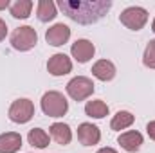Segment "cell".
Wrapping results in <instances>:
<instances>
[{
	"mask_svg": "<svg viewBox=\"0 0 155 153\" xmlns=\"http://www.w3.org/2000/svg\"><path fill=\"white\" fill-rule=\"evenodd\" d=\"M134 121H135V117L130 114V112L121 110V112H117V114L114 115V119H112V122H110V128H112V130H116V132H121V130H124V128L132 126V124H134Z\"/></svg>",
	"mask_w": 155,
	"mask_h": 153,
	"instance_id": "e0dca14e",
	"label": "cell"
},
{
	"mask_svg": "<svg viewBox=\"0 0 155 153\" xmlns=\"http://www.w3.org/2000/svg\"><path fill=\"white\" fill-rule=\"evenodd\" d=\"M31 9H33V2L31 0H16L15 4H11L9 11L15 18H20V20H25L29 15H31Z\"/></svg>",
	"mask_w": 155,
	"mask_h": 153,
	"instance_id": "ac0fdd59",
	"label": "cell"
},
{
	"mask_svg": "<svg viewBox=\"0 0 155 153\" xmlns=\"http://www.w3.org/2000/svg\"><path fill=\"white\" fill-rule=\"evenodd\" d=\"M143 63L148 69H155V40H150L146 49H144V56H143Z\"/></svg>",
	"mask_w": 155,
	"mask_h": 153,
	"instance_id": "ffe728a7",
	"label": "cell"
},
{
	"mask_svg": "<svg viewBox=\"0 0 155 153\" xmlns=\"http://www.w3.org/2000/svg\"><path fill=\"white\" fill-rule=\"evenodd\" d=\"M119 20L124 27H128L132 31H141L148 22V13H146V9H143L139 5H132V7H126L119 15Z\"/></svg>",
	"mask_w": 155,
	"mask_h": 153,
	"instance_id": "277c9868",
	"label": "cell"
},
{
	"mask_svg": "<svg viewBox=\"0 0 155 153\" xmlns=\"http://www.w3.org/2000/svg\"><path fill=\"white\" fill-rule=\"evenodd\" d=\"M36 16L40 22H51L56 18V5L51 0H40L36 7Z\"/></svg>",
	"mask_w": 155,
	"mask_h": 153,
	"instance_id": "9a60e30c",
	"label": "cell"
},
{
	"mask_svg": "<svg viewBox=\"0 0 155 153\" xmlns=\"http://www.w3.org/2000/svg\"><path fill=\"white\" fill-rule=\"evenodd\" d=\"M92 74L97 77L99 81H110V79H114V76H116V67L108 60H99V61L94 63Z\"/></svg>",
	"mask_w": 155,
	"mask_h": 153,
	"instance_id": "5bb4252c",
	"label": "cell"
},
{
	"mask_svg": "<svg viewBox=\"0 0 155 153\" xmlns=\"http://www.w3.org/2000/svg\"><path fill=\"white\" fill-rule=\"evenodd\" d=\"M36 43H38V34H36V31L31 25L18 27L11 34V45H13V49H16L20 52L31 50Z\"/></svg>",
	"mask_w": 155,
	"mask_h": 153,
	"instance_id": "3957f363",
	"label": "cell"
},
{
	"mask_svg": "<svg viewBox=\"0 0 155 153\" xmlns=\"http://www.w3.org/2000/svg\"><path fill=\"white\" fill-rule=\"evenodd\" d=\"M27 141L31 146H36V148H45L49 144V135L41 130V128H33L27 135Z\"/></svg>",
	"mask_w": 155,
	"mask_h": 153,
	"instance_id": "d6986e66",
	"label": "cell"
},
{
	"mask_svg": "<svg viewBox=\"0 0 155 153\" xmlns=\"http://www.w3.org/2000/svg\"><path fill=\"white\" fill-rule=\"evenodd\" d=\"M117 142L121 144L123 150H126V151H130V153H135L141 148V144H143V135H141L139 132H135V130L124 132V133L119 135Z\"/></svg>",
	"mask_w": 155,
	"mask_h": 153,
	"instance_id": "7c38bea8",
	"label": "cell"
},
{
	"mask_svg": "<svg viewBox=\"0 0 155 153\" xmlns=\"http://www.w3.org/2000/svg\"><path fill=\"white\" fill-rule=\"evenodd\" d=\"M47 70H49V74H52V76H65V74H69V72L72 70V61H71L69 56L58 52V54H54V56L49 58V61H47Z\"/></svg>",
	"mask_w": 155,
	"mask_h": 153,
	"instance_id": "52a82bcc",
	"label": "cell"
},
{
	"mask_svg": "<svg viewBox=\"0 0 155 153\" xmlns=\"http://www.w3.org/2000/svg\"><path fill=\"white\" fill-rule=\"evenodd\" d=\"M85 114L88 115V117H94V119H103L105 115H108V106H107V103H103L101 99L87 101V105H85Z\"/></svg>",
	"mask_w": 155,
	"mask_h": 153,
	"instance_id": "2e32d148",
	"label": "cell"
},
{
	"mask_svg": "<svg viewBox=\"0 0 155 153\" xmlns=\"http://www.w3.org/2000/svg\"><path fill=\"white\" fill-rule=\"evenodd\" d=\"M60 9L78 24L88 25L101 20L112 7L110 0H60Z\"/></svg>",
	"mask_w": 155,
	"mask_h": 153,
	"instance_id": "6da1fadb",
	"label": "cell"
},
{
	"mask_svg": "<svg viewBox=\"0 0 155 153\" xmlns=\"http://www.w3.org/2000/svg\"><path fill=\"white\" fill-rule=\"evenodd\" d=\"M5 34H7V25H5V22L0 18V41L5 38Z\"/></svg>",
	"mask_w": 155,
	"mask_h": 153,
	"instance_id": "7402d4cb",
	"label": "cell"
},
{
	"mask_svg": "<svg viewBox=\"0 0 155 153\" xmlns=\"http://www.w3.org/2000/svg\"><path fill=\"white\" fill-rule=\"evenodd\" d=\"M41 110L49 117H63L69 110V103L63 97V94L51 90V92H45L41 97Z\"/></svg>",
	"mask_w": 155,
	"mask_h": 153,
	"instance_id": "7a4b0ae2",
	"label": "cell"
},
{
	"mask_svg": "<svg viewBox=\"0 0 155 153\" xmlns=\"http://www.w3.org/2000/svg\"><path fill=\"white\" fill-rule=\"evenodd\" d=\"M97 153H117V151L114 150V148H101Z\"/></svg>",
	"mask_w": 155,
	"mask_h": 153,
	"instance_id": "603a6c76",
	"label": "cell"
},
{
	"mask_svg": "<svg viewBox=\"0 0 155 153\" xmlns=\"http://www.w3.org/2000/svg\"><path fill=\"white\" fill-rule=\"evenodd\" d=\"M35 115V105L29 99H16L9 106V119L18 124H25Z\"/></svg>",
	"mask_w": 155,
	"mask_h": 153,
	"instance_id": "8992f818",
	"label": "cell"
},
{
	"mask_svg": "<svg viewBox=\"0 0 155 153\" xmlns=\"http://www.w3.org/2000/svg\"><path fill=\"white\" fill-rule=\"evenodd\" d=\"M152 31L155 33V20H153V24H152Z\"/></svg>",
	"mask_w": 155,
	"mask_h": 153,
	"instance_id": "d4e9b609",
	"label": "cell"
},
{
	"mask_svg": "<svg viewBox=\"0 0 155 153\" xmlns=\"http://www.w3.org/2000/svg\"><path fill=\"white\" fill-rule=\"evenodd\" d=\"M67 94L74 101H85L94 94V83L85 76H76L67 83Z\"/></svg>",
	"mask_w": 155,
	"mask_h": 153,
	"instance_id": "5b68a950",
	"label": "cell"
},
{
	"mask_svg": "<svg viewBox=\"0 0 155 153\" xmlns=\"http://www.w3.org/2000/svg\"><path fill=\"white\" fill-rule=\"evenodd\" d=\"M49 133H51V137H52L58 144H61V146H67V144L72 141V132H71L69 124H65V122H54V124L49 128Z\"/></svg>",
	"mask_w": 155,
	"mask_h": 153,
	"instance_id": "4fadbf2b",
	"label": "cell"
},
{
	"mask_svg": "<svg viewBox=\"0 0 155 153\" xmlns=\"http://www.w3.org/2000/svg\"><path fill=\"white\" fill-rule=\"evenodd\" d=\"M22 148V135L16 132H5L0 135V153H16Z\"/></svg>",
	"mask_w": 155,
	"mask_h": 153,
	"instance_id": "8fae6325",
	"label": "cell"
},
{
	"mask_svg": "<svg viewBox=\"0 0 155 153\" xmlns=\"http://www.w3.org/2000/svg\"><path fill=\"white\" fill-rule=\"evenodd\" d=\"M9 7V0H0V9H5Z\"/></svg>",
	"mask_w": 155,
	"mask_h": 153,
	"instance_id": "cb8c5ba5",
	"label": "cell"
},
{
	"mask_svg": "<svg viewBox=\"0 0 155 153\" xmlns=\"http://www.w3.org/2000/svg\"><path fill=\"white\" fill-rule=\"evenodd\" d=\"M101 139V132L96 124H90V122H81L78 126V141L83 144V146H94L97 144Z\"/></svg>",
	"mask_w": 155,
	"mask_h": 153,
	"instance_id": "9c48e42d",
	"label": "cell"
},
{
	"mask_svg": "<svg viewBox=\"0 0 155 153\" xmlns=\"http://www.w3.org/2000/svg\"><path fill=\"white\" fill-rule=\"evenodd\" d=\"M94 52H96V47H94V43L88 41V40H76V41L72 43V47H71L72 58H74L76 61H79V63H87L88 60H92Z\"/></svg>",
	"mask_w": 155,
	"mask_h": 153,
	"instance_id": "30bf717a",
	"label": "cell"
},
{
	"mask_svg": "<svg viewBox=\"0 0 155 153\" xmlns=\"http://www.w3.org/2000/svg\"><path fill=\"white\" fill-rule=\"evenodd\" d=\"M71 38V29L65 25V24H54L52 27L47 29L45 33V40L49 45L52 47H60V45H65Z\"/></svg>",
	"mask_w": 155,
	"mask_h": 153,
	"instance_id": "ba28073f",
	"label": "cell"
},
{
	"mask_svg": "<svg viewBox=\"0 0 155 153\" xmlns=\"http://www.w3.org/2000/svg\"><path fill=\"white\" fill-rule=\"evenodd\" d=\"M146 132H148L150 139H152V141H155V121H150V122H148V126H146Z\"/></svg>",
	"mask_w": 155,
	"mask_h": 153,
	"instance_id": "44dd1931",
	"label": "cell"
}]
</instances>
